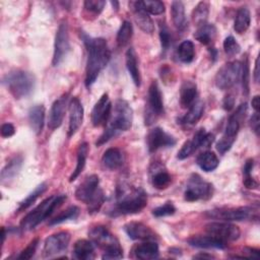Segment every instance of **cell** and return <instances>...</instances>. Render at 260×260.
Listing matches in <instances>:
<instances>
[{
	"label": "cell",
	"mask_w": 260,
	"mask_h": 260,
	"mask_svg": "<svg viewBox=\"0 0 260 260\" xmlns=\"http://www.w3.org/2000/svg\"><path fill=\"white\" fill-rule=\"evenodd\" d=\"M81 39L87 52L84 83L85 86L89 88L95 82L101 71L108 64L111 58V52L106 40L103 38H91L85 32H82Z\"/></svg>",
	"instance_id": "cell-1"
},
{
	"label": "cell",
	"mask_w": 260,
	"mask_h": 260,
	"mask_svg": "<svg viewBox=\"0 0 260 260\" xmlns=\"http://www.w3.org/2000/svg\"><path fill=\"white\" fill-rule=\"evenodd\" d=\"M147 204V194L141 187H132L125 183L117 186L116 201L107 211L111 216L135 214Z\"/></svg>",
	"instance_id": "cell-2"
},
{
	"label": "cell",
	"mask_w": 260,
	"mask_h": 260,
	"mask_svg": "<svg viewBox=\"0 0 260 260\" xmlns=\"http://www.w3.org/2000/svg\"><path fill=\"white\" fill-rule=\"evenodd\" d=\"M132 122L133 110L129 103L123 99H118L112 106L110 118L106 124L105 131L95 143L96 146L103 145L121 132L128 131L132 126Z\"/></svg>",
	"instance_id": "cell-3"
},
{
	"label": "cell",
	"mask_w": 260,
	"mask_h": 260,
	"mask_svg": "<svg viewBox=\"0 0 260 260\" xmlns=\"http://www.w3.org/2000/svg\"><path fill=\"white\" fill-rule=\"evenodd\" d=\"M100 179L96 175H89L79 184L75 191V197L87 205L88 213L98 212L105 202L104 191L100 188Z\"/></svg>",
	"instance_id": "cell-4"
},
{
	"label": "cell",
	"mask_w": 260,
	"mask_h": 260,
	"mask_svg": "<svg viewBox=\"0 0 260 260\" xmlns=\"http://www.w3.org/2000/svg\"><path fill=\"white\" fill-rule=\"evenodd\" d=\"M66 200V195H52L43 200L36 208L28 212L20 221L21 230H32L43 220L49 218L52 213L59 208Z\"/></svg>",
	"instance_id": "cell-5"
},
{
	"label": "cell",
	"mask_w": 260,
	"mask_h": 260,
	"mask_svg": "<svg viewBox=\"0 0 260 260\" xmlns=\"http://www.w3.org/2000/svg\"><path fill=\"white\" fill-rule=\"evenodd\" d=\"M2 83L14 99L20 100L28 96L34 91L36 77L28 71L16 69L5 74Z\"/></svg>",
	"instance_id": "cell-6"
},
{
	"label": "cell",
	"mask_w": 260,
	"mask_h": 260,
	"mask_svg": "<svg viewBox=\"0 0 260 260\" xmlns=\"http://www.w3.org/2000/svg\"><path fill=\"white\" fill-rule=\"evenodd\" d=\"M88 236L90 241L104 250L103 259H120L123 257V249L118 239L104 225L92 228Z\"/></svg>",
	"instance_id": "cell-7"
},
{
	"label": "cell",
	"mask_w": 260,
	"mask_h": 260,
	"mask_svg": "<svg viewBox=\"0 0 260 260\" xmlns=\"http://www.w3.org/2000/svg\"><path fill=\"white\" fill-rule=\"evenodd\" d=\"M247 110H248L247 103H243L237 108L236 112L230 116L224 133L219 139V141L216 143V149L220 154H224L233 146L236 140L237 134L240 130L241 124L245 120Z\"/></svg>",
	"instance_id": "cell-8"
},
{
	"label": "cell",
	"mask_w": 260,
	"mask_h": 260,
	"mask_svg": "<svg viewBox=\"0 0 260 260\" xmlns=\"http://www.w3.org/2000/svg\"><path fill=\"white\" fill-rule=\"evenodd\" d=\"M205 215L209 218L220 219L224 221H241L247 219H258V208L252 206L241 207H221L214 208L205 212Z\"/></svg>",
	"instance_id": "cell-9"
},
{
	"label": "cell",
	"mask_w": 260,
	"mask_h": 260,
	"mask_svg": "<svg viewBox=\"0 0 260 260\" xmlns=\"http://www.w3.org/2000/svg\"><path fill=\"white\" fill-rule=\"evenodd\" d=\"M213 185L204 179H202L198 174H192L186 185L184 192V199L188 202H194L198 200H207L212 197Z\"/></svg>",
	"instance_id": "cell-10"
},
{
	"label": "cell",
	"mask_w": 260,
	"mask_h": 260,
	"mask_svg": "<svg viewBox=\"0 0 260 260\" xmlns=\"http://www.w3.org/2000/svg\"><path fill=\"white\" fill-rule=\"evenodd\" d=\"M164 101L159 86L155 80H153L148 88L147 92V108L145 110V125L152 124L157 117L162 115Z\"/></svg>",
	"instance_id": "cell-11"
},
{
	"label": "cell",
	"mask_w": 260,
	"mask_h": 260,
	"mask_svg": "<svg viewBox=\"0 0 260 260\" xmlns=\"http://www.w3.org/2000/svg\"><path fill=\"white\" fill-rule=\"evenodd\" d=\"M241 78V62L232 61L225 63L217 71L214 82L219 89H229L233 87Z\"/></svg>",
	"instance_id": "cell-12"
},
{
	"label": "cell",
	"mask_w": 260,
	"mask_h": 260,
	"mask_svg": "<svg viewBox=\"0 0 260 260\" xmlns=\"http://www.w3.org/2000/svg\"><path fill=\"white\" fill-rule=\"evenodd\" d=\"M70 51V42H69V29L67 21L63 20L58 26L55 36L54 44V54L52 59L53 66H59L62 61L67 56Z\"/></svg>",
	"instance_id": "cell-13"
},
{
	"label": "cell",
	"mask_w": 260,
	"mask_h": 260,
	"mask_svg": "<svg viewBox=\"0 0 260 260\" xmlns=\"http://www.w3.org/2000/svg\"><path fill=\"white\" fill-rule=\"evenodd\" d=\"M205 231L208 235H211L225 243L236 241L241 236V231L239 226L229 221L210 222L205 225Z\"/></svg>",
	"instance_id": "cell-14"
},
{
	"label": "cell",
	"mask_w": 260,
	"mask_h": 260,
	"mask_svg": "<svg viewBox=\"0 0 260 260\" xmlns=\"http://www.w3.org/2000/svg\"><path fill=\"white\" fill-rule=\"evenodd\" d=\"M146 143L148 151L154 152L159 148L174 146L176 144V139L160 127H155L148 132L146 136Z\"/></svg>",
	"instance_id": "cell-15"
},
{
	"label": "cell",
	"mask_w": 260,
	"mask_h": 260,
	"mask_svg": "<svg viewBox=\"0 0 260 260\" xmlns=\"http://www.w3.org/2000/svg\"><path fill=\"white\" fill-rule=\"evenodd\" d=\"M70 242V234L68 232H59L51 235L45 240L44 243V256L52 257L59 253L64 252Z\"/></svg>",
	"instance_id": "cell-16"
},
{
	"label": "cell",
	"mask_w": 260,
	"mask_h": 260,
	"mask_svg": "<svg viewBox=\"0 0 260 260\" xmlns=\"http://www.w3.org/2000/svg\"><path fill=\"white\" fill-rule=\"evenodd\" d=\"M112 111V103L108 93H104L95 103L91 111V123L94 127L106 126Z\"/></svg>",
	"instance_id": "cell-17"
},
{
	"label": "cell",
	"mask_w": 260,
	"mask_h": 260,
	"mask_svg": "<svg viewBox=\"0 0 260 260\" xmlns=\"http://www.w3.org/2000/svg\"><path fill=\"white\" fill-rule=\"evenodd\" d=\"M68 96V93H64L53 103L48 119V126L51 130H55L61 126L67 109V105H69Z\"/></svg>",
	"instance_id": "cell-18"
},
{
	"label": "cell",
	"mask_w": 260,
	"mask_h": 260,
	"mask_svg": "<svg viewBox=\"0 0 260 260\" xmlns=\"http://www.w3.org/2000/svg\"><path fill=\"white\" fill-rule=\"evenodd\" d=\"M69 123H68V137H71L80 128L83 121V107L78 98L73 96L68 105Z\"/></svg>",
	"instance_id": "cell-19"
},
{
	"label": "cell",
	"mask_w": 260,
	"mask_h": 260,
	"mask_svg": "<svg viewBox=\"0 0 260 260\" xmlns=\"http://www.w3.org/2000/svg\"><path fill=\"white\" fill-rule=\"evenodd\" d=\"M124 231L132 240L154 241L156 239L153 231L146 224L138 221H131L124 225Z\"/></svg>",
	"instance_id": "cell-20"
},
{
	"label": "cell",
	"mask_w": 260,
	"mask_h": 260,
	"mask_svg": "<svg viewBox=\"0 0 260 260\" xmlns=\"http://www.w3.org/2000/svg\"><path fill=\"white\" fill-rule=\"evenodd\" d=\"M150 182L155 189L164 190L169 187L172 182V177L168 173L164 165L159 162H153L149 168Z\"/></svg>",
	"instance_id": "cell-21"
},
{
	"label": "cell",
	"mask_w": 260,
	"mask_h": 260,
	"mask_svg": "<svg viewBox=\"0 0 260 260\" xmlns=\"http://www.w3.org/2000/svg\"><path fill=\"white\" fill-rule=\"evenodd\" d=\"M130 5L132 8L135 22L140 27V29L146 34H152L154 30L153 21H152L151 17L149 16V14L142 8L140 1L131 2Z\"/></svg>",
	"instance_id": "cell-22"
},
{
	"label": "cell",
	"mask_w": 260,
	"mask_h": 260,
	"mask_svg": "<svg viewBox=\"0 0 260 260\" xmlns=\"http://www.w3.org/2000/svg\"><path fill=\"white\" fill-rule=\"evenodd\" d=\"M187 243L196 248L203 249H225L226 243L211 236H193L187 240Z\"/></svg>",
	"instance_id": "cell-23"
},
{
	"label": "cell",
	"mask_w": 260,
	"mask_h": 260,
	"mask_svg": "<svg viewBox=\"0 0 260 260\" xmlns=\"http://www.w3.org/2000/svg\"><path fill=\"white\" fill-rule=\"evenodd\" d=\"M132 252L135 258L141 260L156 259L159 256L158 245L154 241H145L139 245H136Z\"/></svg>",
	"instance_id": "cell-24"
},
{
	"label": "cell",
	"mask_w": 260,
	"mask_h": 260,
	"mask_svg": "<svg viewBox=\"0 0 260 260\" xmlns=\"http://www.w3.org/2000/svg\"><path fill=\"white\" fill-rule=\"evenodd\" d=\"M28 123L37 135L43 131L45 123V107L43 105H36L28 110Z\"/></svg>",
	"instance_id": "cell-25"
},
{
	"label": "cell",
	"mask_w": 260,
	"mask_h": 260,
	"mask_svg": "<svg viewBox=\"0 0 260 260\" xmlns=\"http://www.w3.org/2000/svg\"><path fill=\"white\" fill-rule=\"evenodd\" d=\"M22 160L23 159L21 155H14L9 159V161L1 171V184H6L15 178V176L19 173L21 169Z\"/></svg>",
	"instance_id": "cell-26"
},
{
	"label": "cell",
	"mask_w": 260,
	"mask_h": 260,
	"mask_svg": "<svg viewBox=\"0 0 260 260\" xmlns=\"http://www.w3.org/2000/svg\"><path fill=\"white\" fill-rule=\"evenodd\" d=\"M126 67L134 84L139 87L141 85V75L138 67L137 54L133 48L128 49L126 52Z\"/></svg>",
	"instance_id": "cell-27"
},
{
	"label": "cell",
	"mask_w": 260,
	"mask_h": 260,
	"mask_svg": "<svg viewBox=\"0 0 260 260\" xmlns=\"http://www.w3.org/2000/svg\"><path fill=\"white\" fill-rule=\"evenodd\" d=\"M124 161V156L122 151L119 148H108L102 157V162L103 165L109 169V170H117L122 167Z\"/></svg>",
	"instance_id": "cell-28"
},
{
	"label": "cell",
	"mask_w": 260,
	"mask_h": 260,
	"mask_svg": "<svg viewBox=\"0 0 260 260\" xmlns=\"http://www.w3.org/2000/svg\"><path fill=\"white\" fill-rule=\"evenodd\" d=\"M197 95V85L191 80H186L180 88V104L182 108H189Z\"/></svg>",
	"instance_id": "cell-29"
},
{
	"label": "cell",
	"mask_w": 260,
	"mask_h": 260,
	"mask_svg": "<svg viewBox=\"0 0 260 260\" xmlns=\"http://www.w3.org/2000/svg\"><path fill=\"white\" fill-rule=\"evenodd\" d=\"M74 257L80 260H88L94 257V246L91 241L78 240L75 242L73 247Z\"/></svg>",
	"instance_id": "cell-30"
},
{
	"label": "cell",
	"mask_w": 260,
	"mask_h": 260,
	"mask_svg": "<svg viewBox=\"0 0 260 260\" xmlns=\"http://www.w3.org/2000/svg\"><path fill=\"white\" fill-rule=\"evenodd\" d=\"M216 27L212 23H204L198 26L194 32V38L203 45H210L216 37Z\"/></svg>",
	"instance_id": "cell-31"
},
{
	"label": "cell",
	"mask_w": 260,
	"mask_h": 260,
	"mask_svg": "<svg viewBox=\"0 0 260 260\" xmlns=\"http://www.w3.org/2000/svg\"><path fill=\"white\" fill-rule=\"evenodd\" d=\"M196 162L204 172H212L218 167L219 159L214 152L206 150L197 156Z\"/></svg>",
	"instance_id": "cell-32"
},
{
	"label": "cell",
	"mask_w": 260,
	"mask_h": 260,
	"mask_svg": "<svg viewBox=\"0 0 260 260\" xmlns=\"http://www.w3.org/2000/svg\"><path fill=\"white\" fill-rule=\"evenodd\" d=\"M171 15L174 25L182 30L187 25V19L185 14V7L181 1H173L171 5Z\"/></svg>",
	"instance_id": "cell-33"
},
{
	"label": "cell",
	"mask_w": 260,
	"mask_h": 260,
	"mask_svg": "<svg viewBox=\"0 0 260 260\" xmlns=\"http://www.w3.org/2000/svg\"><path fill=\"white\" fill-rule=\"evenodd\" d=\"M204 111V104L202 101L194 102L190 107L185 116L180 118L178 123L181 124H195L202 117Z\"/></svg>",
	"instance_id": "cell-34"
},
{
	"label": "cell",
	"mask_w": 260,
	"mask_h": 260,
	"mask_svg": "<svg viewBox=\"0 0 260 260\" xmlns=\"http://www.w3.org/2000/svg\"><path fill=\"white\" fill-rule=\"evenodd\" d=\"M251 22V14L249 9L246 6L241 7L236 14V18L234 21V29L238 34H244L250 26Z\"/></svg>",
	"instance_id": "cell-35"
},
{
	"label": "cell",
	"mask_w": 260,
	"mask_h": 260,
	"mask_svg": "<svg viewBox=\"0 0 260 260\" xmlns=\"http://www.w3.org/2000/svg\"><path fill=\"white\" fill-rule=\"evenodd\" d=\"M88 144L87 142H82L77 149V160H76V167L73 171V173L71 174L70 178H69V182H73L83 171L84 167H85V162H86V158H87V154H88Z\"/></svg>",
	"instance_id": "cell-36"
},
{
	"label": "cell",
	"mask_w": 260,
	"mask_h": 260,
	"mask_svg": "<svg viewBox=\"0 0 260 260\" xmlns=\"http://www.w3.org/2000/svg\"><path fill=\"white\" fill-rule=\"evenodd\" d=\"M178 58L183 63H191L195 57V47L190 40L183 41L177 50Z\"/></svg>",
	"instance_id": "cell-37"
},
{
	"label": "cell",
	"mask_w": 260,
	"mask_h": 260,
	"mask_svg": "<svg viewBox=\"0 0 260 260\" xmlns=\"http://www.w3.org/2000/svg\"><path fill=\"white\" fill-rule=\"evenodd\" d=\"M208 14H209V4H208V2H205V1L199 2L192 11L191 18H192L193 23L197 26L206 23V20L208 18Z\"/></svg>",
	"instance_id": "cell-38"
},
{
	"label": "cell",
	"mask_w": 260,
	"mask_h": 260,
	"mask_svg": "<svg viewBox=\"0 0 260 260\" xmlns=\"http://www.w3.org/2000/svg\"><path fill=\"white\" fill-rule=\"evenodd\" d=\"M79 208L77 206H70L68 208H66L65 210L61 211L59 214H57L54 218L50 219L48 224L49 225H56V224H59V223H62L64 221H67V220H72V219H76L79 215Z\"/></svg>",
	"instance_id": "cell-39"
},
{
	"label": "cell",
	"mask_w": 260,
	"mask_h": 260,
	"mask_svg": "<svg viewBox=\"0 0 260 260\" xmlns=\"http://www.w3.org/2000/svg\"><path fill=\"white\" fill-rule=\"evenodd\" d=\"M47 188H48V185L46 183H41L40 185H38L31 193H29L21 202H19L17 212L23 211L26 208H28L38 199V197L47 190Z\"/></svg>",
	"instance_id": "cell-40"
},
{
	"label": "cell",
	"mask_w": 260,
	"mask_h": 260,
	"mask_svg": "<svg viewBox=\"0 0 260 260\" xmlns=\"http://www.w3.org/2000/svg\"><path fill=\"white\" fill-rule=\"evenodd\" d=\"M132 35H133V27L131 22L128 20H124L117 32L116 41H117L118 47L122 48L126 46L129 43L130 39L132 38Z\"/></svg>",
	"instance_id": "cell-41"
},
{
	"label": "cell",
	"mask_w": 260,
	"mask_h": 260,
	"mask_svg": "<svg viewBox=\"0 0 260 260\" xmlns=\"http://www.w3.org/2000/svg\"><path fill=\"white\" fill-rule=\"evenodd\" d=\"M241 79L243 85V92L245 95H248L250 89V66L248 54H245L243 62L241 63Z\"/></svg>",
	"instance_id": "cell-42"
},
{
	"label": "cell",
	"mask_w": 260,
	"mask_h": 260,
	"mask_svg": "<svg viewBox=\"0 0 260 260\" xmlns=\"http://www.w3.org/2000/svg\"><path fill=\"white\" fill-rule=\"evenodd\" d=\"M142 8L149 14L159 15L165 12V4L157 0H143L140 1Z\"/></svg>",
	"instance_id": "cell-43"
},
{
	"label": "cell",
	"mask_w": 260,
	"mask_h": 260,
	"mask_svg": "<svg viewBox=\"0 0 260 260\" xmlns=\"http://www.w3.org/2000/svg\"><path fill=\"white\" fill-rule=\"evenodd\" d=\"M223 50L228 56H235L240 53L241 46L233 36H229L223 41Z\"/></svg>",
	"instance_id": "cell-44"
},
{
	"label": "cell",
	"mask_w": 260,
	"mask_h": 260,
	"mask_svg": "<svg viewBox=\"0 0 260 260\" xmlns=\"http://www.w3.org/2000/svg\"><path fill=\"white\" fill-rule=\"evenodd\" d=\"M159 40H160L161 50L166 52L170 48L172 43V35L166 23L159 24Z\"/></svg>",
	"instance_id": "cell-45"
},
{
	"label": "cell",
	"mask_w": 260,
	"mask_h": 260,
	"mask_svg": "<svg viewBox=\"0 0 260 260\" xmlns=\"http://www.w3.org/2000/svg\"><path fill=\"white\" fill-rule=\"evenodd\" d=\"M106 2L103 0H86L83 3L84 9L94 15H99L103 11Z\"/></svg>",
	"instance_id": "cell-46"
},
{
	"label": "cell",
	"mask_w": 260,
	"mask_h": 260,
	"mask_svg": "<svg viewBox=\"0 0 260 260\" xmlns=\"http://www.w3.org/2000/svg\"><path fill=\"white\" fill-rule=\"evenodd\" d=\"M176 211V207L174 206V204L172 202H166L165 204L154 208L152 210V214L155 217H164V216H169V215H173Z\"/></svg>",
	"instance_id": "cell-47"
},
{
	"label": "cell",
	"mask_w": 260,
	"mask_h": 260,
	"mask_svg": "<svg viewBox=\"0 0 260 260\" xmlns=\"http://www.w3.org/2000/svg\"><path fill=\"white\" fill-rule=\"evenodd\" d=\"M38 244H39V239H35L32 240L21 252L20 254L17 256L18 259H23V260H26V259H30L35 253H36V250H37V247H38Z\"/></svg>",
	"instance_id": "cell-48"
},
{
	"label": "cell",
	"mask_w": 260,
	"mask_h": 260,
	"mask_svg": "<svg viewBox=\"0 0 260 260\" xmlns=\"http://www.w3.org/2000/svg\"><path fill=\"white\" fill-rule=\"evenodd\" d=\"M195 150H196V149H195V147H194V145H193L191 139H190V140H187V141L183 144V146L181 147V149L179 150V152H178V154H177V157H178L179 159H185V158H187L188 156H190Z\"/></svg>",
	"instance_id": "cell-49"
},
{
	"label": "cell",
	"mask_w": 260,
	"mask_h": 260,
	"mask_svg": "<svg viewBox=\"0 0 260 260\" xmlns=\"http://www.w3.org/2000/svg\"><path fill=\"white\" fill-rule=\"evenodd\" d=\"M0 133H1V136L4 138L11 137L15 133V128L11 123H4L1 126Z\"/></svg>",
	"instance_id": "cell-50"
},
{
	"label": "cell",
	"mask_w": 260,
	"mask_h": 260,
	"mask_svg": "<svg viewBox=\"0 0 260 260\" xmlns=\"http://www.w3.org/2000/svg\"><path fill=\"white\" fill-rule=\"evenodd\" d=\"M235 106V96L231 93H228L223 101H222V107L225 111H231Z\"/></svg>",
	"instance_id": "cell-51"
},
{
	"label": "cell",
	"mask_w": 260,
	"mask_h": 260,
	"mask_svg": "<svg viewBox=\"0 0 260 260\" xmlns=\"http://www.w3.org/2000/svg\"><path fill=\"white\" fill-rule=\"evenodd\" d=\"M243 183H244L245 187L248 189H256L258 187V182L254 178H252L251 175L244 176Z\"/></svg>",
	"instance_id": "cell-52"
},
{
	"label": "cell",
	"mask_w": 260,
	"mask_h": 260,
	"mask_svg": "<svg viewBox=\"0 0 260 260\" xmlns=\"http://www.w3.org/2000/svg\"><path fill=\"white\" fill-rule=\"evenodd\" d=\"M259 251L254 248L247 247L243 250V255H241V258H257Z\"/></svg>",
	"instance_id": "cell-53"
},
{
	"label": "cell",
	"mask_w": 260,
	"mask_h": 260,
	"mask_svg": "<svg viewBox=\"0 0 260 260\" xmlns=\"http://www.w3.org/2000/svg\"><path fill=\"white\" fill-rule=\"evenodd\" d=\"M259 121H260L259 113L255 112V114L252 116V118L250 120V125H251L252 130L256 133V135L259 134Z\"/></svg>",
	"instance_id": "cell-54"
},
{
	"label": "cell",
	"mask_w": 260,
	"mask_h": 260,
	"mask_svg": "<svg viewBox=\"0 0 260 260\" xmlns=\"http://www.w3.org/2000/svg\"><path fill=\"white\" fill-rule=\"evenodd\" d=\"M251 105H252V108L255 110V112L259 113V110H260V99H259V95H255L252 99Z\"/></svg>",
	"instance_id": "cell-55"
},
{
	"label": "cell",
	"mask_w": 260,
	"mask_h": 260,
	"mask_svg": "<svg viewBox=\"0 0 260 260\" xmlns=\"http://www.w3.org/2000/svg\"><path fill=\"white\" fill-rule=\"evenodd\" d=\"M254 80L259 82V58L255 61V69H254Z\"/></svg>",
	"instance_id": "cell-56"
},
{
	"label": "cell",
	"mask_w": 260,
	"mask_h": 260,
	"mask_svg": "<svg viewBox=\"0 0 260 260\" xmlns=\"http://www.w3.org/2000/svg\"><path fill=\"white\" fill-rule=\"evenodd\" d=\"M193 258H196V259H198V258H207V259H211V258H214V257H213L212 255H210V254L199 253V254H197V255H194Z\"/></svg>",
	"instance_id": "cell-57"
},
{
	"label": "cell",
	"mask_w": 260,
	"mask_h": 260,
	"mask_svg": "<svg viewBox=\"0 0 260 260\" xmlns=\"http://www.w3.org/2000/svg\"><path fill=\"white\" fill-rule=\"evenodd\" d=\"M5 237H6V230H5L4 226H2V229H1V244H2V245L4 244Z\"/></svg>",
	"instance_id": "cell-58"
},
{
	"label": "cell",
	"mask_w": 260,
	"mask_h": 260,
	"mask_svg": "<svg viewBox=\"0 0 260 260\" xmlns=\"http://www.w3.org/2000/svg\"><path fill=\"white\" fill-rule=\"evenodd\" d=\"M111 4L113 5V7H114V6H116V9H118V6H119V2H117V1H114V2H113V1H112V2H111Z\"/></svg>",
	"instance_id": "cell-59"
}]
</instances>
